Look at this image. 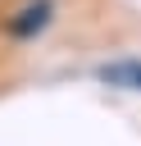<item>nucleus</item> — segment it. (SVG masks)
I'll return each mask as SVG.
<instances>
[{"label": "nucleus", "mask_w": 141, "mask_h": 146, "mask_svg": "<svg viewBox=\"0 0 141 146\" xmlns=\"http://www.w3.org/2000/svg\"><path fill=\"white\" fill-rule=\"evenodd\" d=\"M100 82H109V87H127V91H141V59L100 64Z\"/></svg>", "instance_id": "nucleus-2"}, {"label": "nucleus", "mask_w": 141, "mask_h": 146, "mask_svg": "<svg viewBox=\"0 0 141 146\" xmlns=\"http://www.w3.org/2000/svg\"><path fill=\"white\" fill-rule=\"evenodd\" d=\"M45 23H50V0L23 5V9H18L14 18H9V36H18V41H23V36H36V32L45 27Z\"/></svg>", "instance_id": "nucleus-1"}]
</instances>
